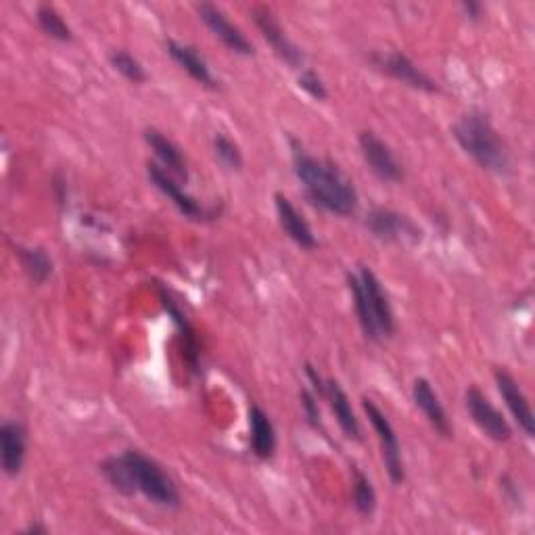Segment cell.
I'll list each match as a JSON object with an SVG mask.
<instances>
[{"mask_svg":"<svg viewBox=\"0 0 535 535\" xmlns=\"http://www.w3.org/2000/svg\"><path fill=\"white\" fill-rule=\"evenodd\" d=\"M145 143L151 147V151L161 161V168L168 170L172 176H176L184 182L189 180V166H186V159H184L182 151L170 141L164 132H159L155 128H147L145 130Z\"/></svg>","mask_w":535,"mask_h":535,"instance_id":"cell-18","label":"cell"},{"mask_svg":"<svg viewBox=\"0 0 535 535\" xmlns=\"http://www.w3.org/2000/svg\"><path fill=\"white\" fill-rule=\"evenodd\" d=\"M168 55L189 74L197 84H201L207 90H218L220 82L214 78L212 69H209L207 61L199 55V51L191 44H182L178 40H168L166 42Z\"/></svg>","mask_w":535,"mask_h":535,"instance_id":"cell-16","label":"cell"},{"mask_svg":"<svg viewBox=\"0 0 535 535\" xmlns=\"http://www.w3.org/2000/svg\"><path fill=\"white\" fill-rule=\"evenodd\" d=\"M15 255L23 272H26V276L34 285H44L46 281H49L53 274V260H51V255L46 253V249L17 245Z\"/></svg>","mask_w":535,"mask_h":535,"instance_id":"cell-21","label":"cell"},{"mask_svg":"<svg viewBox=\"0 0 535 535\" xmlns=\"http://www.w3.org/2000/svg\"><path fill=\"white\" fill-rule=\"evenodd\" d=\"M352 485H354V496H352V504L356 508V513L364 519L375 515L377 510V492L375 487H372L370 479L358 469L352 467Z\"/></svg>","mask_w":535,"mask_h":535,"instance_id":"cell-23","label":"cell"},{"mask_svg":"<svg viewBox=\"0 0 535 535\" xmlns=\"http://www.w3.org/2000/svg\"><path fill=\"white\" fill-rule=\"evenodd\" d=\"M375 67H379L383 74L389 78L398 80L414 90H423V92H439V86L433 78H429L421 67H418L408 55L402 51H389V53H375L370 57Z\"/></svg>","mask_w":535,"mask_h":535,"instance_id":"cell-8","label":"cell"},{"mask_svg":"<svg viewBox=\"0 0 535 535\" xmlns=\"http://www.w3.org/2000/svg\"><path fill=\"white\" fill-rule=\"evenodd\" d=\"M23 533H49V529H46L44 525H30Z\"/></svg>","mask_w":535,"mask_h":535,"instance_id":"cell-31","label":"cell"},{"mask_svg":"<svg viewBox=\"0 0 535 535\" xmlns=\"http://www.w3.org/2000/svg\"><path fill=\"white\" fill-rule=\"evenodd\" d=\"M28 450V431L17 421H7L0 427V460H3V471L9 477L21 473L23 462H26Z\"/></svg>","mask_w":535,"mask_h":535,"instance_id":"cell-15","label":"cell"},{"mask_svg":"<svg viewBox=\"0 0 535 535\" xmlns=\"http://www.w3.org/2000/svg\"><path fill=\"white\" fill-rule=\"evenodd\" d=\"M147 174H149V180L155 184V189L164 193L178 207V212L184 218L197 220V222L216 218V212H209V209H205L193 195L184 191V186L176 182L168 170H164L159 164H147Z\"/></svg>","mask_w":535,"mask_h":535,"instance_id":"cell-9","label":"cell"},{"mask_svg":"<svg viewBox=\"0 0 535 535\" xmlns=\"http://www.w3.org/2000/svg\"><path fill=\"white\" fill-rule=\"evenodd\" d=\"M105 481L122 496L143 494L151 504L176 510L182 504L174 479L161 469V464L138 450H126L120 456H109L99 464Z\"/></svg>","mask_w":535,"mask_h":535,"instance_id":"cell-1","label":"cell"},{"mask_svg":"<svg viewBox=\"0 0 535 535\" xmlns=\"http://www.w3.org/2000/svg\"><path fill=\"white\" fill-rule=\"evenodd\" d=\"M494 379H496V385H498L502 400L506 402L510 414L515 416L519 429L531 439L535 435V418H533L527 395L519 387L517 379L504 368H496L494 370Z\"/></svg>","mask_w":535,"mask_h":535,"instance_id":"cell-12","label":"cell"},{"mask_svg":"<svg viewBox=\"0 0 535 535\" xmlns=\"http://www.w3.org/2000/svg\"><path fill=\"white\" fill-rule=\"evenodd\" d=\"M460 7L471 21H479L483 17V5L477 3V0H464Z\"/></svg>","mask_w":535,"mask_h":535,"instance_id":"cell-30","label":"cell"},{"mask_svg":"<svg viewBox=\"0 0 535 535\" xmlns=\"http://www.w3.org/2000/svg\"><path fill=\"white\" fill-rule=\"evenodd\" d=\"M195 9H197L201 21L209 30H212V34L226 46L228 51L243 55V57L255 55V49H253V44L249 42V38L226 17V13L220 7L212 5V3H199Z\"/></svg>","mask_w":535,"mask_h":535,"instance_id":"cell-11","label":"cell"},{"mask_svg":"<svg viewBox=\"0 0 535 535\" xmlns=\"http://www.w3.org/2000/svg\"><path fill=\"white\" fill-rule=\"evenodd\" d=\"M362 408L368 416V423L372 425V429H375V433L379 437L383 462H385V469H387L391 483H395V485L404 483L406 467H404V458H402V446H400L398 435H395V429L389 423V418L375 402L368 400V398H362Z\"/></svg>","mask_w":535,"mask_h":535,"instance_id":"cell-4","label":"cell"},{"mask_svg":"<svg viewBox=\"0 0 535 535\" xmlns=\"http://www.w3.org/2000/svg\"><path fill=\"white\" fill-rule=\"evenodd\" d=\"M291 151L295 176L304 186L310 203L341 218H350L358 212L360 199L356 186L335 164L310 155L295 138H291Z\"/></svg>","mask_w":535,"mask_h":535,"instance_id":"cell-2","label":"cell"},{"mask_svg":"<svg viewBox=\"0 0 535 535\" xmlns=\"http://www.w3.org/2000/svg\"><path fill=\"white\" fill-rule=\"evenodd\" d=\"M297 86L314 101H327L329 99V90H327V86H324L322 78L314 72V69H304V72H301L297 78Z\"/></svg>","mask_w":535,"mask_h":535,"instance_id":"cell-27","label":"cell"},{"mask_svg":"<svg viewBox=\"0 0 535 535\" xmlns=\"http://www.w3.org/2000/svg\"><path fill=\"white\" fill-rule=\"evenodd\" d=\"M412 398H414V404L418 408H421V412L425 414L429 425L441 437H446V439H452L454 437V429H452V423H450V418L446 414V408L441 406L435 389L431 387V383L427 379H416L414 381V385H412Z\"/></svg>","mask_w":535,"mask_h":535,"instance_id":"cell-17","label":"cell"},{"mask_svg":"<svg viewBox=\"0 0 535 535\" xmlns=\"http://www.w3.org/2000/svg\"><path fill=\"white\" fill-rule=\"evenodd\" d=\"M274 205H276L278 222H281V228L285 230V235L301 249H306V251L316 249L318 241H316L314 230L308 224V220L304 218V214H301L299 209L291 203V199L285 197L283 193H276Z\"/></svg>","mask_w":535,"mask_h":535,"instance_id":"cell-14","label":"cell"},{"mask_svg":"<svg viewBox=\"0 0 535 535\" xmlns=\"http://www.w3.org/2000/svg\"><path fill=\"white\" fill-rule=\"evenodd\" d=\"M347 287H350L352 293V301H354V310H356V318L360 322V329L364 333V337L372 343H379L381 335L379 329L375 324V318H372V312L368 308V299L364 293V287L360 283V278L356 274H347Z\"/></svg>","mask_w":535,"mask_h":535,"instance_id":"cell-22","label":"cell"},{"mask_svg":"<svg viewBox=\"0 0 535 535\" xmlns=\"http://www.w3.org/2000/svg\"><path fill=\"white\" fill-rule=\"evenodd\" d=\"M251 15H253L255 26H258L264 40L270 44V49L274 51V55L278 59L285 61L291 69L304 67V63H306L304 51H301L299 46L287 36L281 23H278L276 15L268 7H253Z\"/></svg>","mask_w":535,"mask_h":535,"instance_id":"cell-5","label":"cell"},{"mask_svg":"<svg viewBox=\"0 0 535 535\" xmlns=\"http://www.w3.org/2000/svg\"><path fill=\"white\" fill-rule=\"evenodd\" d=\"M306 375H308V379H310V383H312V387H314V393L318 395V398H324V393H327V381H324V379L318 375L316 368H314L312 364L306 366Z\"/></svg>","mask_w":535,"mask_h":535,"instance_id":"cell-29","label":"cell"},{"mask_svg":"<svg viewBox=\"0 0 535 535\" xmlns=\"http://www.w3.org/2000/svg\"><path fill=\"white\" fill-rule=\"evenodd\" d=\"M36 21H38L40 30L46 36H51L53 40H59V42H72L74 40L72 28L67 26V21L53 5H40L36 9Z\"/></svg>","mask_w":535,"mask_h":535,"instance_id":"cell-24","label":"cell"},{"mask_svg":"<svg viewBox=\"0 0 535 535\" xmlns=\"http://www.w3.org/2000/svg\"><path fill=\"white\" fill-rule=\"evenodd\" d=\"M249 431H251V452L260 460H270L276 454V431L270 416L258 406L249 408Z\"/></svg>","mask_w":535,"mask_h":535,"instance_id":"cell-20","label":"cell"},{"mask_svg":"<svg viewBox=\"0 0 535 535\" xmlns=\"http://www.w3.org/2000/svg\"><path fill=\"white\" fill-rule=\"evenodd\" d=\"M324 400L329 402L343 435L347 439L362 441V427H360L358 416L352 408L350 398H347V393L343 391V387L337 381H327V393H324Z\"/></svg>","mask_w":535,"mask_h":535,"instance_id":"cell-19","label":"cell"},{"mask_svg":"<svg viewBox=\"0 0 535 535\" xmlns=\"http://www.w3.org/2000/svg\"><path fill=\"white\" fill-rule=\"evenodd\" d=\"M464 406H467L475 425L490 439L498 441V444H506V441L513 437V429L506 423L502 412L490 402V398H487L479 387L471 385L464 391Z\"/></svg>","mask_w":535,"mask_h":535,"instance_id":"cell-6","label":"cell"},{"mask_svg":"<svg viewBox=\"0 0 535 535\" xmlns=\"http://www.w3.org/2000/svg\"><path fill=\"white\" fill-rule=\"evenodd\" d=\"M299 400H301V408H304V414L308 418L310 427H314L316 431L322 429V418H320V408H318V395L314 391L301 389Z\"/></svg>","mask_w":535,"mask_h":535,"instance_id":"cell-28","label":"cell"},{"mask_svg":"<svg viewBox=\"0 0 535 535\" xmlns=\"http://www.w3.org/2000/svg\"><path fill=\"white\" fill-rule=\"evenodd\" d=\"M360 283L364 287L366 299H368V308L372 312V318H375V324L379 329L381 339H389L395 333V316L391 310L389 299L381 287V281L377 278V274L372 272L368 266L360 268Z\"/></svg>","mask_w":535,"mask_h":535,"instance_id":"cell-13","label":"cell"},{"mask_svg":"<svg viewBox=\"0 0 535 535\" xmlns=\"http://www.w3.org/2000/svg\"><path fill=\"white\" fill-rule=\"evenodd\" d=\"M366 226L379 241L402 243L421 241L423 232L408 216H402L387 207H372L366 216Z\"/></svg>","mask_w":535,"mask_h":535,"instance_id":"cell-7","label":"cell"},{"mask_svg":"<svg viewBox=\"0 0 535 535\" xmlns=\"http://www.w3.org/2000/svg\"><path fill=\"white\" fill-rule=\"evenodd\" d=\"M452 136L460 149L473 157L475 164L496 176L510 174V155L492 120L479 109L460 115V120L452 126Z\"/></svg>","mask_w":535,"mask_h":535,"instance_id":"cell-3","label":"cell"},{"mask_svg":"<svg viewBox=\"0 0 535 535\" xmlns=\"http://www.w3.org/2000/svg\"><path fill=\"white\" fill-rule=\"evenodd\" d=\"M109 61H111L115 72H120L132 84H143L149 78L145 65L141 61H138L132 53H128L126 49H115V51H111Z\"/></svg>","mask_w":535,"mask_h":535,"instance_id":"cell-25","label":"cell"},{"mask_svg":"<svg viewBox=\"0 0 535 535\" xmlns=\"http://www.w3.org/2000/svg\"><path fill=\"white\" fill-rule=\"evenodd\" d=\"M214 151L220 164L232 172H239L243 168V153L241 147L232 141L224 132H218L214 136Z\"/></svg>","mask_w":535,"mask_h":535,"instance_id":"cell-26","label":"cell"},{"mask_svg":"<svg viewBox=\"0 0 535 535\" xmlns=\"http://www.w3.org/2000/svg\"><path fill=\"white\" fill-rule=\"evenodd\" d=\"M358 143L364 161L377 178H381L383 182H400L404 178L400 161L395 159L391 147L377 132L362 130L358 136Z\"/></svg>","mask_w":535,"mask_h":535,"instance_id":"cell-10","label":"cell"}]
</instances>
